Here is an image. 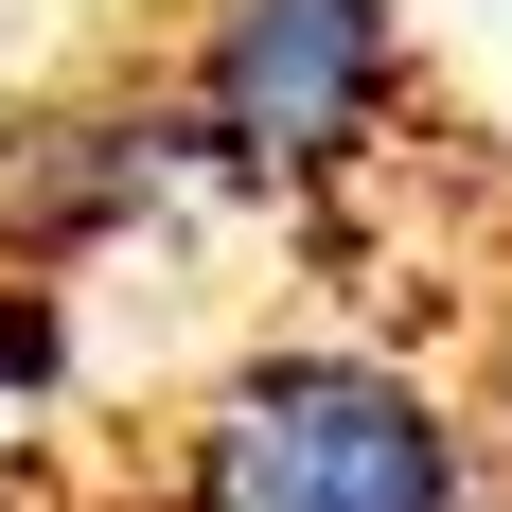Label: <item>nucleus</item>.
<instances>
[{
  "label": "nucleus",
  "mask_w": 512,
  "mask_h": 512,
  "mask_svg": "<svg viewBox=\"0 0 512 512\" xmlns=\"http://www.w3.org/2000/svg\"><path fill=\"white\" fill-rule=\"evenodd\" d=\"M177 512H495V460L407 354L283 336L177 424Z\"/></svg>",
  "instance_id": "1"
},
{
  "label": "nucleus",
  "mask_w": 512,
  "mask_h": 512,
  "mask_svg": "<svg viewBox=\"0 0 512 512\" xmlns=\"http://www.w3.org/2000/svg\"><path fill=\"white\" fill-rule=\"evenodd\" d=\"M407 0H195L177 18V106H195V142L265 195H318V177H354L389 142V106H407Z\"/></svg>",
  "instance_id": "2"
},
{
  "label": "nucleus",
  "mask_w": 512,
  "mask_h": 512,
  "mask_svg": "<svg viewBox=\"0 0 512 512\" xmlns=\"http://www.w3.org/2000/svg\"><path fill=\"white\" fill-rule=\"evenodd\" d=\"M230 159L195 142V106H0V265H89L124 230H159L177 195H212Z\"/></svg>",
  "instance_id": "3"
}]
</instances>
